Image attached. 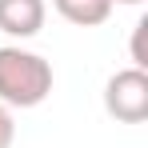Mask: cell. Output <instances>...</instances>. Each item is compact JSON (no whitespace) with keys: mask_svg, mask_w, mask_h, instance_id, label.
Returning <instances> with one entry per match:
<instances>
[{"mask_svg":"<svg viewBox=\"0 0 148 148\" xmlns=\"http://www.w3.org/2000/svg\"><path fill=\"white\" fill-rule=\"evenodd\" d=\"M56 12L76 28H96L112 16V0H52Z\"/></svg>","mask_w":148,"mask_h":148,"instance_id":"277c9868","label":"cell"},{"mask_svg":"<svg viewBox=\"0 0 148 148\" xmlns=\"http://www.w3.org/2000/svg\"><path fill=\"white\" fill-rule=\"evenodd\" d=\"M52 92V64L16 44L0 48V104L4 108H36Z\"/></svg>","mask_w":148,"mask_h":148,"instance_id":"6da1fadb","label":"cell"},{"mask_svg":"<svg viewBox=\"0 0 148 148\" xmlns=\"http://www.w3.org/2000/svg\"><path fill=\"white\" fill-rule=\"evenodd\" d=\"M16 140V120H12V108L0 104V148H12Z\"/></svg>","mask_w":148,"mask_h":148,"instance_id":"5b68a950","label":"cell"},{"mask_svg":"<svg viewBox=\"0 0 148 148\" xmlns=\"http://www.w3.org/2000/svg\"><path fill=\"white\" fill-rule=\"evenodd\" d=\"M104 108L120 124H144L148 120V72L144 68H120L104 84Z\"/></svg>","mask_w":148,"mask_h":148,"instance_id":"7a4b0ae2","label":"cell"},{"mask_svg":"<svg viewBox=\"0 0 148 148\" xmlns=\"http://www.w3.org/2000/svg\"><path fill=\"white\" fill-rule=\"evenodd\" d=\"M112 4H144V0H112Z\"/></svg>","mask_w":148,"mask_h":148,"instance_id":"8992f818","label":"cell"},{"mask_svg":"<svg viewBox=\"0 0 148 148\" xmlns=\"http://www.w3.org/2000/svg\"><path fill=\"white\" fill-rule=\"evenodd\" d=\"M44 0H0V32L16 36V40H28L44 28Z\"/></svg>","mask_w":148,"mask_h":148,"instance_id":"3957f363","label":"cell"}]
</instances>
